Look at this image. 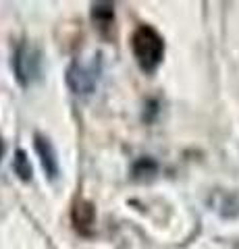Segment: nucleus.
Returning a JSON list of instances; mask_svg holds the SVG:
<instances>
[{"instance_id":"obj_1","label":"nucleus","mask_w":239,"mask_h":249,"mask_svg":"<svg viewBox=\"0 0 239 249\" xmlns=\"http://www.w3.org/2000/svg\"><path fill=\"white\" fill-rule=\"evenodd\" d=\"M131 50L142 71L154 73L165 58V40L154 27L140 25L131 36Z\"/></svg>"},{"instance_id":"obj_2","label":"nucleus","mask_w":239,"mask_h":249,"mask_svg":"<svg viewBox=\"0 0 239 249\" xmlns=\"http://www.w3.org/2000/svg\"><path fill=\"white\" fill-rule=\"evenodd\" d=\"M100 71H102V62H100V54L90 56V60L75 58L67 69V85L75 96H90L96 89Z\"/></svg>"},{"instance_id":"obj_3","label":"nucleus","mask_w":239,"mask_h":249,"mask_svg":"<svg viewBox=\"0 0 239 249\" xmlns=\"http://www.w3.org/2000/svg\"><path fill=\"white\" fill-rule=\"evenodd\" d=\"M11 67H13L17 83L27 89L29 85H34V81L40 77V52L29 42H21L17 48H15Z\"/></svg>"},{"instance_id":"obj_4","label":"nucleus","mask_w":239,"mask_h":249,"mask_svg":"<svg viewBox=\"0 0 239 249\" xmlns=\"http://www.w3.org/2000/svg\"><path fill=\"white\" fill-rule=\"evenodd\" d=\"M34 147L37 156H40V164L44 168L46 177L50 178V181H56L58 178V158H56V150L55 145H52V142L46 135L42 133H36L34 135Z\"/></svg>"},{"instance_id":"obj_5","label":"nucleus","mask_w":239,"mask_h":249,"mask_svg":"<svg viewBox=\"0 0 239 249\" xmlns=\"http://www.w3.org/2000/svg\"><path fill=\"white\" fill-rule=\"evenodd\" d=\"M92 21L98 34L104 40H110L114 34V4L110 2H94L92 4Z\"/></svg>"},{"instance_id":"obj_6","label":"nucleus","mask_w":239,"mask_h":249,"mask_svg":"<svg viewBox=\"0 0 239 249\" xmlns=\"http://www.w3.org/2000/svg\"><path fill=\"white\" fill-rule=\"evenodd\" d=\"M71 218H73L75 229L79 232H83V235H88V232L92 231V227H94V222H96V208H94V204L88 201V199H77L75 206H73Z\"/></svg>"},{"instance_id":"obj_7","label":"nucleus","mask_w":239,"mask_h":249,"mask_svg":"<svg viewBox=\"0 0 239 249\" xmlns=\"http://www.w3.org/2000/svg\"><path fill=\"white\" fill-rule=\"evenodd\" d=\"M13 170H15V175H17L21 181H32V177H34V170H32V164H29V158H27V154L23 152V150H17L15 152V158H13Z\"/></svg>"},{"instance_id":"obj_8","label":"nucleus","mask_w":239,"mask_h":249,"mask_svg":"<svg viewBox=\"0 0 239 249\" xmlns=\"http://www.w3.org/2000/svg\"><path fill=\"white\" fill-rule=\"evenodd\" d=\"M156 170H158V164H156V160H152V158H140L133 164V178H137V181H142V178H150L156 175Z\"/></svg>"},{"instance_id":"obj_9","label":"nucleus","mask_w":239,"mask_h":249,"mask_svg":"<svg viewBox=\"0 0 239 249\" xmlns=\"http://www.w3.org/2000/svg\"><path fill=\"white\" fill-rule=\"evenodd\" d=\"M2 152H4V145H2V142H0V158H2Z\"/></svg>"}]
</instances>
